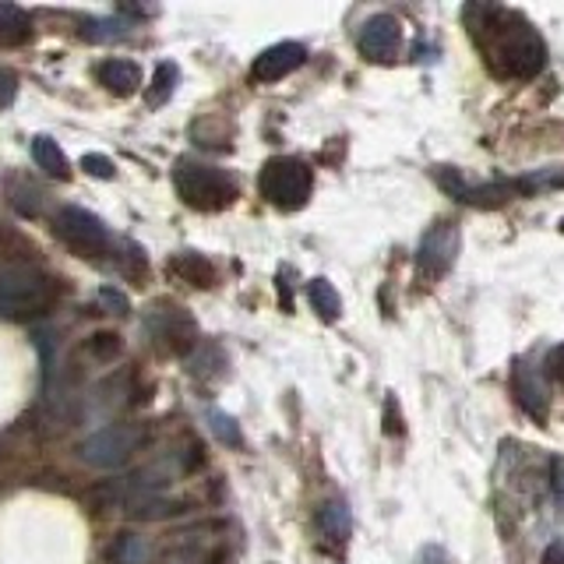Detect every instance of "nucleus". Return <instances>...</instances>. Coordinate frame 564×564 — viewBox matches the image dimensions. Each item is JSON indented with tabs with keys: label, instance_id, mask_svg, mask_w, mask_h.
Wrapping results in <instances>:
<instances>
[{
	"label": "nucleus",
	"instance_id": "24",
	"mask_svg": "<svg viewBox=\"0 0 564 564\" xmlns=\"http://www.w3.org/2000/svg\"><path fill=\"white\" fill-rule=\"evenodd\" d=\"M208 427H212V434H216V441H223V445H229V448H240V445H243L237 420L229 416V413L212 410V413H208Z\"/></svg>",
	"mask_w": 564,
	"mask_h": 564
},
{
	"label": "nucleus",
	"instance_id": "27",
	"mask_svg": "<svg viewBox=\"0 0 564 564\" xmlns=\"http://www.w3.org/2000/svg\"><path fill=\"white\" fill-rule=\"evenodd\" d=\"M546 375L557 378V381H564V343L546 352Z\"/></svg>",
	"mask_w": 564,
	"mask_h": 564
},
{
	"label": "nucleus",
	"instance_id": "13",
	"mask_svg": "<svg viewBox=\"0 0 564 564\" xmlns=\"http://www.w3.org/2000/svg\"><path fill=\"white\" fill-rule=\"evenodd\" d=\"M99 82L110 88L113 96H131V93H138V88H141V67L134 61L113 57V61H106L99 67Z\"/></svg>",
	"mask_w": 564,
	"mask_h": 564
},
{
	"label": "nucleus",
	"instance_id": "7",
	"mask_svg": "<svg viewBox=\"0 0 564 564\" xmlns=\"http://www.w3.org/2000/svg\"><path fill=\"white\" fill-rule=\"evenodd\" d=\"M455 254H458V229L452 223H437L420 240V251H416L420 279H427V282L441 279L455 264Z\"/></svg>",
	"mask_w": 564,
	"mask_h": 564
},
{
	"label": "nucleus",
	"instance_id": "23",
	"mask_svg": "<svg viewBox=\"0 0 564 564\" xmlns=\"http://www.w3.org/2000/svg\"><path fill=\"white\" fill-rule=\"evenodd\" d=\"M176 82H181V67H176L173 61H163L155 67V78H152V93H149V106H159L166 102L173 96Z\"/></svg>",
	"mask_w": 564,
	"mask_h": 564
},
{
	"label": "nucleus",
	"instance_id": "32",
	"mask_svg": "<svg viewBox=\"0 0 564 564\" xmlns=\"http://www.w3.org/2000/svg\"><path fill=\"white\" fill-rule=\"evenodd\" d=\"M543 564H564V543H554L551 551L543 554Z\"/></svg>",
	"mask_w": 564,
	"mask_h": 564
},
{
	"label": "nucleus",
	"instance_id": "25",
	"mask_svg": "<svg viewBox=\"0 0 564 564\" xmlns=\"http://www.w3.org/2000/svg\"><path fill=\"white\" fill-rule=\"evenodd\" d=\"M88 349H93V357L99 364H110L113 357H120L123 343H120V335H113V332H99V335H93V339H88Z\"/></svg>",
	"mask_w": 564,
	"mask_h": 564
},
{
	"label": "nucleus",
	"instance_id": "10",
	"mask_svg": "<svg viewBox=\"0 0 564 564\" xmlns=\"http://www.w3.org/2000/svg\"><path fill=\"white\" fill-rule=\"evenodd\" d=\"M304 61H307V50L300 46V43H275V46H269L254 61L251 75H254V82L272 85V82H282L286 75H293V70Z\"/></svg>",
	"mask_w": 564,
	"mask_h": 564
},
{
	"label": "nucleus",
	"instance_id": "21",
	"mask_svg": "<svg viewBox=\"0 0 564 564\" xmlns=\"http://www.w3.org/2000/svg\"><path fill=\"white\" fill-rule=\"evenodd\" d=\"M163 564H216V554H212L208 543H202V540H194V536L184 533L166 551Z\"/></svg>",
	"mask_w": 564,
	"mask_h": 564
},
{
	"label": "nucleus",
	"instance_id": "5",
	"mask_svg": "<svg viewBox=\"0 0 564 564\" xmlns=\"http://www.w3.org/2000/svg\"><path fill=\"white\" fill-rule=\"evenodd\" d=\"M50 300V279L32 264H0V314H32Z\"/></svg>",
	"mask_w": 564,
	"mask_h": 564
},
{
	"label": "nucleus",
	"instance_id": "15",
	"mask_svg": "<svg viewBox=\"0 0 564 564\" xmlns=\"http://www.w3.org/2000/svg\"><path fill=\"white\" fill-rule=\"evenodd\" d=\"M32 163L40 166L46 176H53V181H67L70 176V166H67V155L61 152V145L53 138L40 134L32 141Z\"/></svg>",
	"mask_w": 564,
	"mask_h": 564
},
{
	"label": "nucleus",
	"instance_id": "4",
	"mask_svg": "<svg viewBox=\"0 0 564 564\" xmlns=\"http://www.w3.org/2000/svg\"><path fill=\"white\" fill-rule=\"evenodd\" d=\"M261 198L275 205L279 212H296L304 208L311 191H314V173L304 159L296 155H275L264 163L261 176H258Z\"/></svg>",
	"mask_w": 564,
	"mask_h": 564
},
{
	"label": "nucleus",
	"instance_id": "14",
	"mask_svg": "<svg viewBox=\"0 0 564 564\" xmlns=\"http://www.w3.org/2000/svg\"><path fill=\"white\" fill-rule=\"evenodd\" d=\"M131 395L128 375H110L102 384H96V392L88 395V413L93 416H110L117 405H123Z\"/></svg>",
	"mask_w": 564,
	"mask_h": 564
},
{
	"label": "nucleus",
	"instance_id": "12",
	"mask_svg": "<svg viewBox=\"0 0 564 564\" xmlns=\"http://www.w3.org/2000/svg\"><path fill=\"white\" fill-rule=\"evenodd\" d=\"M149 332L155 335V343H163L166 349L181 352L184 346H191L187 335L194 332V325H191V317L181 311H155L152 322H149Z\"/></svg>",
	"mask_w": 564,
	"mask_h": 564
},
{
	"label": "nucleus",
	"instance_id": "29",
	"mask_svg": "<svg viewBox=\"0 0 564 564\" xmlns=\"http://www.w3.org/2000/svg\"><path fill=\"white\" fill-rule=\"evenodd\" d=\"M99 304H106L113 314H123V311H128V300H123L117 290H102V293H99Z\"/></svg>",
	"mask_w": 564,
	"mask_h": 564
},
{
	"label": "nucleus",
	"instance_id": "2",
	"mask_svg": "<svg viewBox=\"0 0 564 564\" xmlns=\"http://www.w3.org/2000/svg\"><path fill=\"white\" fill-rule=\"evenodd\" d=\"M173 187L181 194V202L194 212H223L237 202L240 181L237 173H229L223 166H205L181 159L173 170Z\"/></svg>",
	"mask_w": 564,
	"mask_h": 564
},
{
	"label": "nucleus",
	"instance_id": "3",
	"mask_svg": "<svg viewBox=\"0 0 564 564\" xmlns=\"http://www.w3.org/2000/svg\"><path fill=\"white\" fill-rule=\"evenodd\" d=\"M145 445H149L145 423H106V427L93 431L82 441L78 458L93 469H120Z\"/></svg>",
	"mask_w": 564,
	"mask_h": 564
},
{
	"label": "nucleus",
	"instance_id": "26",
	"mask_svg": "<svg viewBox=\"0 0 564 564\" xmlns=\"http://www.w3.org/2000/svg\"><path fill=\"white\" fill-rule=\"evenodd\" d=\"M78 166H82L88 176H96V181H113V176H117L113 159H106V155H99V152H85Z\"/></svg>",
	"mask_w": 564,
	"mask_h": 564
},
{
	"label": "nucleus",
	"instance_id": "31",
	"mask_svg": "<svg viewBox=\"0 0 564 564\" xmlns=\"http://www.w3.org/2000/svg\"><path fill=\"white\" fill-rule=\"evenodd\" d=\"M551 476H554V494H557V501H561V508H564V458H554Z\"/></svg>",
	"mask_w": 564,
	"mask_h": 564
},
{
	"label": "nucleus",
	"instance_id": "9",
	"mask_svg": "<svg viewBox=\"0 0 564 564\" xmlns=\"http://www.w3.org/2000/svg\"><path fill=\"white\" fill-rule=\"evenodd\" d=\"M511 392L533 420H546V413H551V388H546L540 370L529 367L525 360H519L516 370H511Z\"/></svg>",
	"mask_w": 564,
	"mask_h": 564
},
{
	"label": "nucleus",
	"instance_id": "6",
	"mask_svg": "<svg viewBox=\"0 0 564 564\" xmlns=\"http://www.w3.org/2000/svg\"><path fill=\"white\" fill-rule=\"evenodd\" d=\"M53 229H57V237L82 258H102L106 247H110V229H106V223L96 216V212L78 208V205L57 208Z\"/></svg>",
	"mask_w": 564,
	"mask_h": 564
},
{
	"label": "nucleus",
	"instance_id": "19",
	"mask_svg": "<svg viewBox=\"0 0 564 564\" xmlns=\"http://www.w3.org/2000/svg\"><path fill=\"white\" fill-rule=\"evenodd\" d=\"M149 554H152V546L134 533H120L106 546V561L110 564H149Z\"/></svg>",
	"mask_w": 564,
	"mask_h": 564
},
{
	"label": "nucleus",
	"instance_id": "11",
	"mask_svg": "<svg viewBox=\"0 0 564 564\" xmlns=\"http://www.w3.org/2000/svg\"><path fill=\"white\" fill-rule=\"evenodd\" d=\"M117 505L128 511L131 519H141V522L173 519V516H181V511L187 508L184 501L170 498V494H123Z\"/></svg>",
	"mask_w": 564,
	"mask_h": 564
},
{
	"label": "nucleus",
	"instance_id": "1",
	"mask_svg": "<svg viewBox=\"0 0 564 564\" xmlns=\"http://www.w3.org/2000/svg\"><path fill=\"white\" fill-rule=\"evenodd\" d=\"M466 18H480V22H469V32L476 40H484L487 64L498 70L501 78H533L543 67V57H546L543 40L525 18L490 8V4L466 8Z\"/></svg>",
	"mask_w": 564,
	"mask_h": 564
},
{
	"label": "nucleus",
	"instance_id": "17",
	"mask_svg": "<svg viewBox=\"0 0 564 564\" xmlns=\"http://www.w3.org/2000/svg\"><path fill=\"white\" fill-rule=\"evenodd\" d=\"M32 40V18L18 4H0V46H22Z\"/></svg>",
	"mask_w": 564,
	"mask_h": 564
},
{
	"label": "nucleus",
	"instance_id": "28",
	"mask_svg": "<svg viewBox=\"0 0 564 564\" xmlns=\"http://www.w3.org/2000/svg\"><path fill=\"white\" fill-rule=\"evenodd\" d=\"M18 93V78L8 75V70H0V106H8Z\"/></svg>",
	"mask_w": 564,
	"mask_h": 564
},
{
	"label": "nucleus",
	"instance_id": "20",
	"mask_svg": "<svg viewBox=\"0 0 564 564\" xmlns=\"http://www.w3.org/2000/svg\"><path fill=\"white\" fill-rule=\"evenodd\" d=\"M317 529H322V536H325V540L343 543V540L349 536V529H352L349 508H346L343 501H328V505H322V511H317Z\"/></svg>",
	"mask_w": 564,
	"mask_h": 564
},
{
	"label": "nucleus",
	"instance_id": "30",
	"mask_svg": "<svg viewBox=\"0 0 564 564\" xmlns=\"http://www.w3.org/2000/svg\"><path fill=\"white\" fill-rule=\"evenodd\" d=\"M416 564H452V561H448L445 551H441V546H423L420 557H416Z\"/></svg>",
	"mask_w": 564,
	"mask_h": 564
},
{
	"label": "nucleus",
	"instance_id": "18",
	"mask_svg": "<svg viewBox=\"0 0 564 564\" xmlns=\"http://www.w3.org/2000/svg\"><path fill=\"white\" fill-rule=\"evenodd\" d=\"M307 300H311V307L317 311V317H325V322H339L343 296L328 279H311L307 282Z\"/></svg>",
	"mask_w": 564,
	"mask_h": 564
},
{
	"label": "nucleus",
	"instance_id": "22",
	"mask_svg": "<svg viewBox=\"0 0 564 564\" xmlns=\"http://www.w3.org/2000/svg\"><path fill=\"white\" fill-rule=\"evenodd\" d=\"M82 35L88 43H120L131 35V22H123V18H88Z\"/></svg>",
	"mask_w": 564,
	"mask_h": 564
},
{
	"label": "nucleus",
	"instance_id": "8",
	"mask_svg": "<svg viewBox=\"0 0 564 564\" xmlns=\"http://www.w3.org/2000/svg\"><path fill=\"white\" fill-rule=\"evenodd\" d=\"M357 46L367 61H392L399 46H402V25H399V18L392 14H375V18H367V22L360 25V35H357Z\"/></svg>",
	"mask_w": 564,
	"mask_h": 564
},
{
	"label": "nucleus",
	"instance_id": "16",
	"mask_svg": "<svg viewBox=\"0 0 564 564\" xmlns=\"http://www.w3.org/2000/svg\"><path fill=\"white\" fill-rule=\"evenodd\" d=\"M173 272L181 275V279H187L191 286H202V290L216 286V264H212V261H208L205 254H198V251L176 254V258H173Z\"/></svg>",
	"mask_w": 564,
	"mask_h": 564
}]
</instances>
